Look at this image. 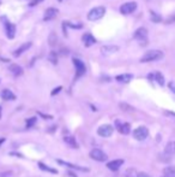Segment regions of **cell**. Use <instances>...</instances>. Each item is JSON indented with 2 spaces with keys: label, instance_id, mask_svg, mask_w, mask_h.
<instances>
[{
  "label": "cell",
  "instance_id": "12",
  "mask_svg": "<svg viewBox=\"0 0 175 177\" xmlns=\"http://www.w3.org/2000/svg\"><path fill=\"white\" fill-rule=\"evenodd\" d=\"M9 71H10L13 76H16V77L23 75V68L19 66L18 64H11V65L9 66Z\"/></svg>",
  "mask_w": 175,
  "mask_h": 177
},
{
  "label": "cell",
  "instance_id": "34",
  "mask_svg": "<svg viewBox=\"0 0 175 177\" xmlns=\"http://www.w3.org/2000/svg\"><path fill=\"white\" fill-rule=\"evenodd\" d=\"M41 1H42V0H34V1H31V3H30V6H35L36 4H40Z\"/></svg>",
  "mask_w": 175,
  "mask_h": 177
},
{
  "label": "cell",
  "instance_id": "36",
  "mask_svg": "<svg viewBox=\"0 0 175 177\" xmlns=\"http://www.w3.org/2000/svg\"><path fill=\"white\" fill-rule=\"evenodd\" d=\"M0 117H1V107H0Z\"/></svg>",
  "mask_w": 175,
  "mask_h": 177
},
{
  "label": "cell",
  "instance_id": "20",
  "mask_svg": "<svg viewBox=\"0 0 175 177\" xmlns=\"http://www.w3.org/2000/svg\"><path fill=\"white\" fill-rule=\"evenodd\" d=\"M0 95H1V99H4V100H15L16 99V95L10 89H3Z\"/></svg>",
  "mask_w": 175,
  "mask_h": 177
},
{
  "label": "cell",
  "instance_id": "1",
  "mask_svg": "<svg viewBox=\"0 0 175 177\" xmlns=\"http://www.w3.org/2000/svg\"><path fill=\"white\" fill-rule=\"evenodd\" d=\"M164 57V53L161 51V49H151V51H148L145 53L140 62L141 63H149V62H156V60H160Z\"/></svg>",
  "mask_w": 175,
  "mask_h": 177
},
{
  "label": "cell",
  "instance_id": "25",
  "mask_svg": "<svg viewBox=\"0 0 175 177\" xmlns=\"http://www.w3.org/2000/svg\"><path fill=\"white\" fill-rule=\"evenodd\" d=\"M150 15H151V21H152V22H155V23H160V22L162 21V17H161L160 15H157L156 12L151 11Z\"/></svg>",
  "mask_w": 175,
  "mask_h": 177
},
{
  "label": "cell",
  "instance_id": "35",
  "mask_svg": "<svg viewBox=\"0 0 175 177\" xmlns=\"http://www.w3.org/2000/svg\"><path fill=\"white\" fill-rule=\"evenodd\" d=\"M4 142H5V139H4V137H1V139H0V146H1Z\"/></svg>",
  "mask_w": 175,
  "mask_h": 177
},
{
  "label": "cell",
  "instance_id": "28",
  "mask_svg": "<svg viewBox=\"0 0 175 177\" xmlns=\"http://www.w3.org/2000/svg\"><path fill=\"white\" fill-rule=\"evenodd\" d=\"M37 121V118L36 117H31V118H29V119L26 121V128H31Z\"/></svg>",
  "mask_w": 175,
  "mask_h": 177
},
{
  "label": "cell",
  "instance_id": "23",
  "mask_svg": "<svg viewBox=\"0 0 175 177\" xmlns=\"http://www.w3.org/2000/svg\"><path fill=\"white\" fill-rule=\"evenodd\" d=\"M154 80L160 84V86H164V77L161 72H155L154 74Z\"/></svg>",
  "mask_w": 175,
  "mask_h": 177
},
{
  "label": "cell",
  "instance_id": "27",
  "mask_svg": "<svg viewBox=\"0 0 175 177\" xmlns=\"http://www.w3.org/2000/svg\"><path fill=\"white\" fill-rule=\"evenodd\" d=\"M58 42V38L55 35V33H50V36H49V44L50 46H55Z\"/></svg>",
  "mask_w": 175,
  "mask_h": 177
},
{
  "label": "cell",
  "instance_id": "26",
  "mask_svg": "<svg viewBox=\"0 0 175 177\" xmlns=\"http://www.w3.org/2000/svg\"><path fill=\"white\" fill-rule=\"evenodd\" d=\"M48 59H49V60H50L53 64H56V63H58V54H56L55 52H50Z\"/></svg>",
  "mask_w": 175,
  "mask_h": 177
},
{
  "label": "cell",
  "instance_id": "19",
  "mask_svg": "<svg viewBox=\"0 0 175 177\" xmlns=\"http://www.w3.org/2000/svg\"><path fill=\"white\" fill-rule=\"evenodd\" d=\"M116 124H118V129H119V131L121 133V134H124V135H127V134H130V131H131V125H130V123H119V122H116Z\"/></svg>",
  "mask_w": 175,
  "mask_h": 177
},
{
  "label": "cell",
  "instance_id": "33",
  "mask_svg": "<svg viewBox=\"0 0 175 177\" xmlns=\"http://www.w3.org/2000/svg\"><path fill=\"white\" fill-rule=\"evenodd\" d=\"M39 114H40V116H42L43 118H46V119H52V118H53L52 116H47V114H43V113H41V112H39Z\"/></svg>",
  "mask_w": 175,
  "mask_h": 177
},
{
  "label": "cell",
  "instance_id": "6",
  "mask_svg": "<svg viewBox=\"0 0 175 177\" xmlns=\"http://www.w3.org/2000/svg\"><path fill=\"white\" fill-rule=\"evenodd\" d=\"M137 10V3L136 1H130V3H125L120 6V12L122 15H131Z\"/></svg>",
  "mask_w": 175,
  "mask_h": 177
},
{
  "label": "cell",
  "instance_id": "8",
  "mask_svg": "<svg viewBox=\"0 0 175 177\" xmlns=\"http://www.w3.org/2000/svg\"><path fill=\"white\" fill-rule=\"evenodd\" d=\"M73 64H74V68H76V72H77V77H80L85 74L86 71V68H85V64L80 60L78 58H74L73 59Z\"/></svg>",
  "mask_w": 175,
  "mask_h": 177
},
{
  "label": "cell",
  "instance_id": "29",
  "mask_svg": "<svg viewBox=\"0 0 175 177\" xmlns=\"http://www.w3.org/2000/svg\"><path fill=\"white\" fill-rule=\"evenodd\" d=\"M120 107H121V110H125V111H133V107H131L130 105L124 104V103L120 104Z\"/></svg>",
  "mask_w": 175,
  "mask_h": 177
},
{
  "label": "cell",
  "instance_id": "11",
  "mask_svg": "<svg viewBox=\"0 0 175 177\" xmlns=\"http://www.w3.org/2000/svg\"><path fill=\"white\" fill-rule=\"evenodd\" d=\"M82 40H83L85 47H90V46H93L94 44H96V39H95L91 34H84L83 38H82Z\"/></svg>",
  "mask_w": 175,
  "mask_h": 177
},
{
  "label": "cell",
  "instance_id": "4",
  "mask_svg": "<svg viewBox=\"0 0 175 177\" xmlns=\"http://www.w3.org/2000/svg\"><path fill=\"white\" fill-rule=\"evenodd\" d=\"M133 38H134V40H137L138 42L145 44V42H147V40H148V30H147L145 28L141 27V28L137 29V30L134 32Z\"/></svg>",
  "mask_w": 175,
  "mask_h": 177
},
{
  "label": "cell",
  "instance_id": "15",
  "mask_svg": "<svg viewBox=\"0 0 175 177\" xmlns=\"http://www.w3.org/2000/svg\"><path fill=\"white\" fill-rule=\"evenodd\" d=\"M56 15H58V10L54 9V7H49V9L46 10L43 19H44V21H50V19H53L54 17H56Z\"/></svg>",
  "mask_w": 175,
  "mask_h": 177
},
{
  "label": "cell",
  "instance_id": "32",
  "mask_svg": "<svg viewBox=\"0 0 175 177\" xmlns=\"http://www.w3.org/2000/svg\"><path fill=\"white\" fill-rule=\"evenodd\" d=\"M137 177H150V176L145 172H139V173H137Z\"/></svg>",
  "mask_w": 175,
  "mask_h": 177
},
{
  "label": "cell",
  "instance_id": "7",
  "mask_svg": "<svg viewBox=\"0 0 175 177\" xmlns=\"http://www.w3.org/2000/svg\"><path fill=\"white\" fill-rule=\"evenodd\" d=\"M90 158L96 160V162H106L107 160V154L100 148H94L90 152Z\"/></svg>",
  "mask_w": 175,
  "mask_h": 177
},
{
  "label": "cell",
  "instance_id": "3",
  "mask_svg": "<svg viewBox=\"0 0 175 177\" xmlns=\"http://www.w3.org/2000/svg\"><path fill=\"white\" fill-rule=\"evenodd\" d=\"M1 22L5 24V32H6V36L12 40L15 39V35H16V27L15 24H12L11 22H9L5 17H1Z\"/></svg>",
  "mask_w": 175,
  "mask_h": 177
},
{
  "label": "cell",
  "instance_id": "9",
  "mask_svg": "<svg viewBox=\"0 0 175 177\" xmlns=\"http://www.w3.org/2000/svg\"><path fill=\"white\" fill-rule=\"evenodd\" d=\"M114 131V128L109 124H104V125H101L98 129H97V134L102 137H109Z\"/></svg>",
  "mask_w": 175,
  "mask_h": 177
},
{
  "label": "cell",
  "instance_id": "22",
  "mask_svg": "<svg viewBox=\"0 0 175 177\" xmlns=\"http://www.w3.org/2000/svg\"><path fill=\"white\" fill-rule=\"evenodd\" d=\"M166 177H175V166H167L163 170Z\"/></svg>",
  "mask_w": 175,
  "mask_h": 177
},
{
  "label": "cell",
  "instance_id": "16",
  "mask_svg": "<svg viewBox=\"0 0 175 177\" xmlns=\"http://www.w3.org/2000/svg\"><path fill=\"white\" fill-rule=\"evenodd\" d=\"M132 78H133L132 74H121V75H118L115 77V80L118 82H120V83H128Z\"/></svg>",
  "mask_w": 175,
  "mask_h": 177
},
{
  "label": "cell",
  "instance_id": "14",
  "mask_svg": "<svg viewBox=\"0 0 175 177\" xmlns=\"http://www.w3.org/2000/svg\"><path fill=\"white\" fill-rule=\"evenodd\" d=\"M118 49H119V47L115 46V45H107V46H103V47L101 48V52H102L104 55H109V54L116 52Z\"/></svg>",
  "mask_w": 175,
  "mask_h": 177
},
{
  "label": "cell",
  "instance_id": "18",
  "mask_svg": "<svg viewBox=\"0 0 175 177\" xmlns=\"http://www.w3.org/2000/svg\"><path fill=\"white\" fill-rule=\"evenodd\" d=\"M58 163L59 164H61V165H64V166H67V167H70V169H73V170H79V171H89V169L88 167H80V166H78V165H74V164H71V163H67V162H63V160H58Z\"/></svg>",
  "mask_w": 175,
  "mask_h": 177
},
{
  "label": "cell",
  "instance_id": "38",
  "mask_svg": "<svg viewBox=\"0 0 175 177\" xmlns=\"http://www.w3.org/2000/svg\"><path fill=\"white\" fill-rule=\"evenodd\" d=\"M59 1H61V0H59Z\"/></svg>",
  "mask_w": 175,
  "mask_h": 177
},
{
  "label": "cell",
  "instance_id": "13",
  "mask_svg": "<svg viewBox=\"0 0 175 177\" xmlns=\"http://www.w3.org/2000/svg\"><path fill=\"white\" fill-rule=\"evenodd\" d=\"M31 47V42H26V44H23L22 46H19L15 52H13V55L15 57H19V55H22L25 51H28L29 48Z\"/></svg>",
  "mask_w": 175,
  "mask_h": 177
},
{
  "label": "cell",
  "instance_id": "17",
  "mask_svg": "<svg viewBox=\"0 0 175 177\" xmlns=\"http://www.w3.org/2000/svg\"><path fill=\"white\" fill-rule=\"evenodd\" d=\"M64 142L66 145H69L71 148H78V142L76 141V139L73 136H70V135L64 136Z\"/></svg>",
  "mask_w": 175,
  "mask_h": 177
},
{
  "label": "cell",
  "instance_id": "21",
  "mask_svg": "<svg viewBox=\"0 0 175 177\" xmlns=\"http://www.w3.org/2000/svg\"><path fill=\"white\" fill-rule=\"evenodd\" d=\"M164 153L168 156H173L175 154V141H170L167 143L166 148H164Z\"/></svg>",
  "mask_w": 175,
  "mask_h": 177
},
{
  "label": "cell",
  "instance_id": "37",
  "mask_svg": "<svg viewBox=\"0 0 175 177\" xmlns=\"http://www.w3.org/2000/svg\"><path fill=\"white\" fill-rule=\"evenodd\" d=\"M162 177H166V176H162Z\"/></svg>",
  "mask_w": 175,
  "mask_h": 177
},
{
  "label": "cell",
  "instance_id": "24",
  "mask_svg": "<svg viewBox=\"0 0 175 177\" xmlns=\"http://www.w3.org/2000/svg\"><path fill=\"white\" fill-rule=\"evenodd\" d=\"M39 167H40L41 170H43V171H48V172H50V173H58V170L52 169V167H49V166L44 165L43 163H39Z\"/></svg>",
  "mask_w": 175,
  "mask_h": 177
},
{
  "label": "cell",
  "instance_id": "2",
  "mask_svg": "<svg viewBox=\"0 0 175 177\" xmlns=\"http://www.w3.org/2000/svg\"><path fill=\"white\" fill-rule=\"evenodd\" d=\"M104 13H106V7L97 6L88 13V19L89 21H98L104 16Z\"/></svg>",
  "mask_w": 175,
  "mask_h": 177
},
{
  "label": "cell",
  "instance_id": "31",
  "mask_svg": "<svg viewBox=\"0 0 175 177\" xmlns=\"http://www.w3.org/2000/svg\"><path fill=\"white\" fill-rule=\"evenodd\" d=\"M168 86H169V88H170V91H171V92H173V93L175 94V84H174L173 82H170V83H169Z\"/></svg>",
  "mask_w": 175,
  "mask_h": 177
},
{
  "label": "cell",
  "instance_id": "30",
  "mask_svg": "<svg viewBox=\"0 0 175 177\" xmlns=\"http://www.w3.org/2000/svg\"><path fill=\"white\" fill-rule=\"evenodd\" d=\"M60 91H61V87H58V88H55V89H54V91H52V93H50V94H52V97L56 95V94L59 93Z\"/></svg>",
  "mask_w": 175,
  "mask_h": 177
},
{
  "label": "cell",
  "instance_id": "10",
  "mask_svg": "<svg viewBox=\"0 0 175 177\" xmlns=\"http://www.w3.org/2000/svg\"><path fill=\"white\" fill-rule=\"evenodd\" d=\"M122 165H124L122 159H115V160H112V162L107 163V167L109 170H112V171H118Z\"/></svg>",
  "mask_w": 175,
  "mask_h": 177
},
{
  "label": "cell",
  "instance_id": "5",
  "mask_svg": "<svg viewBox=\"0 0 175 177\" xmlns=\"http://www.w3.org/2000/svg\"><path fill=\"white\" fill-rule=\"evenodd\" d=\"M148 135H149V130H148L147 127H138V128L134 129V131H133V137H134L136 140H138V141L145 140V139L148 137Z\"/></svg>",
  "mask_w": 175,
  "mask_h": 177
}]
</instances>
